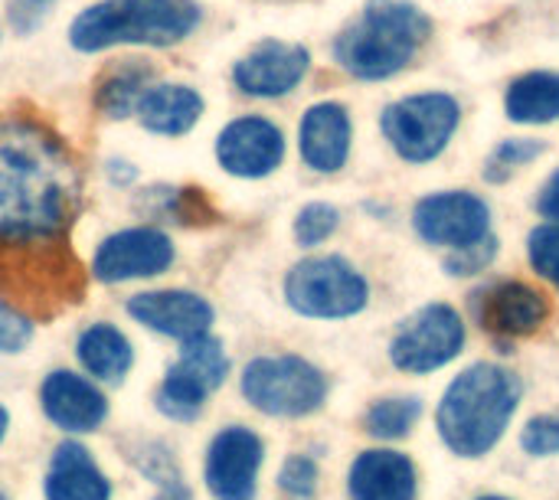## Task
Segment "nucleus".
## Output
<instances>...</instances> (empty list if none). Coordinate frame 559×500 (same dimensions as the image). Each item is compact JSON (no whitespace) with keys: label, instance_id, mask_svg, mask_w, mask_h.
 Masks as SVG:
<instances>
[{"label":"nucleus","instance_id":"f257e3e1","mask_svg":"<svg viewBox=\"0 0 559 500\" xmlns=\"http://www.w3.org/2000/svg\"><path fill=\"white\" fill-rule=\"evenodd\" d=\"M79 190L66 141L29 115L0 118V249L66 242Z\"/></svg>","mask_w":559,"mask_h":500},{"label":"nucleus","instance_id":"f03ea898","mask_svg":"<svg viewBox=\"0 0 559 500\" xmlns=\"http://www.w3.org/2000/svg\"><path fill=\"white\" fill-rule=\"evenodd\" d=\"M524 386L521 380L498 367V364H475L465 373L452 380L445 390L436 426L442 442L459 459H481L488 455L504 429L511 426L518 406H521Z\"/></svg>","mask_w":559,"mask_h":500},{"label":"nucleus","instance_id":"7ed1b4c3","mask_svg":"<svg viewBox=\"0 0 559 500\" xmlns=\"http://www.w3.org/2000/svg\"><path fill=\"white\" fill-rule=\"evenodd\" d=\"M432 33V20L409 0H370L334 39V59L354 79L380 82L403 72Z\"/></svg>","mask_w":559,"mask_h":500},{"label":"nucleus","instance_id":"20e7f679","mask_svg":"<svg viewBox=\"0 0 559 500\" xmlns=\"http://www.w3.org/2000/svg\"><path fill=\"white\" fill-rule=\"evenodd\" d=\"M197 23L200 7L193 0H98L72 20L69 39L82 52L124 43L174 46L187 39Z\"/></svg>","mask_w":559,"mask_h":500},{"label":"nucleus","instance_id":"39448f33","mask_svg":"<svg viewBox=\"0 0 559 500\" xmlns=\"http://www.w3.org/2000/svg\"><path fill=\"white\" fill-rule=\"evenodd\" d=\"M242 396L265 416L298 419L311 416L328 400V377L292 354L255 357L242 370Z\"/></svg>","mask_w":559,"mask_h":500},{"label":"nucleus","instance_id":"423d86ee","mask_svg":"<svg viewBox=\"0 0 559 500\" xmlns=\"http://www.w3.org/2000/svg\"><path fill=\"white\" fill-rule=\"evenodd\" d=\"M285 301L318 321L360 314L370 301L367 278L341 255H318L298 262L285 278Z\"/></svg>","mask_w":559,"mask_h":500},{"label":"nucleus","instance_id":"0eeeda50","mask_svg":"<svg viewBox=\"0 0 559 500\" xmlns=\"http://www.w3.org/2000/svg\"><path fill=\"white\" fill-rule=\"evenodd\" d=\"M459 121H462V108L445 92H423V95L400 98L386 105L380 118L386 141L409 164L436 160L449 147Z\"/></svg>","mask_w":559,"mask_h":500},{"label":"nucleus","instance_id":"6e6552de","mask_svg":"<svg viewBox=\"0 0 559 500\" xmlns=\"http://www.w3.org/2000/svg\"><path fill=\"white\" fill-rule=\"evenodd\" d=\"M229 377V357L213 334L183 341L180 360L167 370L157 390V409L174 422H193L203 413L210 393H216Z\"/></svg>","mask_w":559,"mask_h":500},{"label":"nucleus","instance_id":"1a4fd4ad","mask_svg":"<svg viewBox=\"0 0 559 500\" xmlns=\"http://www.w3.org/2000/svg\"><path fill=\"white\" fill-rule=\"evenodd\" d=\"M465 347V324L449 305H426L409 321H403L400 334L390 344V360L403 373H432L452 364Z\"/></svg>","mask_w":559,"mask_h":500},{"label":"nucleus","instance_id":"9d476101","mask_svg":"<svg viewBox=\"0 0 559 500\" xmlns=\"http://www.w3.org/2000/svg\"><path fill=\"white\" fill-rule=\"evenodd\" d=\"M413 226L429 246L462 249L488 236L491 210L481 197L468 190H445L416 203Z\"/></svg>","mask_w":559,"mask_h":500},{"label":"nucleus","instance_id":"9b49d317","mask_svg":"<svg viewBox=\"0 0 559 500\" xmlns=\"http://www.w3.org/2000/svg\"><path fill=\"white\" fill-rule=\"evenodd\" d=\"M265 445L246 426L223 429L206 449V488L216 500H252Z\"/></svg>","mask_w":559,"mask_h":500},{"label":"nucleus","instance_id":"f8f14e48","mask_svg":"<svg viewBox=\"0 0 559 500\" xmlns=\"http://www.w3.org/2000/svg\"><path fill=\"white\" fill-rule=\"evenodd\" d=\"M174 265V242L154 229V226H131L115 236H108L92 262V272L108 282H131V278H151Z\"/></svg>","mask_w":559,"mask_h":500},{"label":"nucleus","instance_id":"ddd939ff","mask_svg":"<svg viewBox=\"0 0 559 500\" xmlns=\"http://www.w3.org/2000/svg\"><path fill=\"white\" fill-rule=\"evenodd\" d=\"M285 157V134L275 121L262 115H246L229 121L216 138V160L226 174L259 180L278 170Z\"/></svg>","mask_w":559,"mask_h":500},{"label":"nucleus","instance_id":"4468645a","mask_svg":"<svg viewBox=\"0 0 559 500\" xmlns=\"http://www.w3.org/2000/svg\"><path fill=\"white\" fill-rule=\"evenodd\" d=\"M311 56L298 43H282V39H265L252 46L236 66H233V82L242 95L252 98H282L298 82L308 75Z\"/></svg>","mask_w":559,"mask_h":500},{"label":"nucleus","instance_id":"2eb2a0df","mask_svg":"<svg viewBox=\"0 0 559 500\" xmlns=\"http://www.w3.org/2000/svg\"><path fill=\"white\" fill-rule=\"evenodd\" d=\"M478 324L501 337H531L550 318V301L527 282H498L475 301Z\"/></svg>","mask_w":559,"mask_h":500},{"label":"nucleus","instance_id":"dca6fc26","mask_svg":"<svg viewBox=\"0 0 559 500\" xmlns=\"http://www.w3.org/2000/svg\"><path fill=\"white\" fill-rule=\"evenodd\" d=\"M124 308L141 328L174 337L180 344L203 337L213 328L210 301L193 291H141Z\"/></svg>","mask_w":559,"mask_h":500},{"label":"nucleus","instance_id":"f3484780","mask_svg":"<svg viewBox=\"0 0 559 500\" xmlns=\"http://www.w3.org/2000/svg\"><path fill=\"white\" fill-rule=\"evenodd\" d=\"M39 403L46 419L62 429V432H95L105 416H108V403L105 396L79 373L72 370H56L43 380L39 390Z\"/></svg>","mask_w":559,"mask_h":500},{"label":"nucleus","instance_id":"a211bd4d","mask_svg":"<svg viewBox=\"0 0 559 500\" xmlns=\"http://www.w3.org/2000/svg\"><path fill=\"white\" fill-rule=\"evenodd\" d=\"M350 115L337 102H318L298 128L301 160L318 174H337L350 157Z\"/></svg>","mask_w":559,"mask_h":500},{"label":"nucleus","instance_id":"6ab92c4d","mask_svg":"<svg viewBox=\"0 0 559 500\" xmlns=\"http://www.w3.org/2000/svg\"><path fill=\"white\" fill-rule=\"evenodd\" d=\"M347 491L354 500H416V465L403 452H364L350 465Z\"/></svg>","mask_w":559,"mask_h":500},{"label":"nucleus","instance_id":"aec40b11","mask_svg":"<svg viewBox=\"0 0 559 500\" xmlns=\"http://www.w3.org/2000/svg\"><path fill=\"white\" fill-rule=\"evenodd\" d=\"M46 500H111V485L79 442H62L49 459Z\"/></svg>","mask_w":559,"mask_h":500},{"label":"nucleus","instance_id":"412c9836","mask_svg":"<svg viewBox=\"0 0 559 500\" xmlns=\"http://www.w3.org/2000/svg\"><path fill=\"white\" fill-rule=\"evenodd\" d=\"M138 121L151 131V134H187L200 115H203V98L197 88L190 85H177V82H154L141 102H138Z\"/></svg>","mask_w":559,"mask_h":500},{"label":"nucleus","instance_id":"4be33fe9","mask_svg":"<svg viewBox=\"0 0 559 500\" xmlns=\"http://www.w3.org/2000/svg\"><path fill=\"white\" fill-rule=\"evenodd\" d=\"M75 357L85 367V373H92L95 380H105V383H118L134 364L131 341L115 324L85 328L75 344Z\"/></svg>","mask_w":559,"mask_h":500},{"label":"nucleus","instance_id":"5701e85b","mask_svg":"<svg viewBox=\"0 0 559 500\" xmlns=\"http://www.w3.org/2000/svg\"><path fill=\"white\" fill-rule=\"evenodd\" d=\"M504 111L518 124H550L559 118V72H527L511 82Z\"/></svg>","mask_w":559,"mask_h":500},{"label":"nucleus","instance_id":"b1692460","mask_svg":"<svg viewBox=\"0 0 559 500\" xmlns=\"http://www.w3.org/2000/svg\"><path fill=\"white\" fill-rule=\"evenodd\" d=\"M147 88H151V69L144 62H128V66L111 69L102 79L95 102L108 118L118 121V118H128L138 111V102Z\"/></svg>","mask_w":559,"mask_h":500},{"label":"nucleus","instance_id":"393cba45","mask_svg":"<svg viewBox=\"0 0 559 500\" xmlns=\"http://www.w3.org/2000/svg\"><path fill=\"white\" fill-rule=\"evenodd\" d=\"M419 416H423V403L416 396H409V400H380V403L370 406L364 426H367V432L373 439L396 442V439H406L413 432Z\"/></svg>","mask_w":559,"mask_h":500},{"label":"nucleus","instance_id":"a878e982","mask_svg":"<svg viewBox=\"0 0 559 500\" xmlns=\"http://www.w3.org/2000/svg\"><path fill=\"white\" fill-rule=\"evenodd\" d=\"M337 223H341V213H337L331 203H308V206L298 213V219H295V239H298V246H305V249L321 246L324 239L334 236Z\"/></svg>","mask_w":559,"mask_h":500},{"label":"nucleus","instance_id":"bb28decb","mask_svg":"<svg viewBox=\"0 0 559 500\" xmlns=\"http://www.w3.org/2000/svg\"><path fill=\"white\" fill-rule=\"evenodd\" d=\"M544 154V144L540 141H531V138H511V141H501L485 167V177L501 183L514 167L527 164V160H537Z\"/></svg>","mask_w":559,"mask_h":500},{"label":"nucleus","instance_id":"cd10ccee","mask_svg":"<svg viewBox=\"0 0 559 500\" xmlns=\"http://www.w3.org/2000/svg\"><path fill=\"white\" fill-rule=\"evenodd\" d=\"M527 255L537 275L554 282L559 291V223H544L527 239Z\"/></svg>","mask_w":559,"mask_h":500},{"label":"nucleus","instance_id":"c85d7f7f","mask_svg":"<svg viewBox=\"0 0 559 500\" xmlns=\"http://www.w3.org/2000/svg\"><path fill=\"white\" fill-rule=\"evenodd\" d=\"M318 462L308 459V455H292L282 472H278V488L295 500H311L318 495Z\"/></svg>","mask_w":559,"mask_h":500},{"label":"nucleus","instance_id":"c756f323","mask_svg":"<svg viewBox=\"0 0 559 500\" xmlns=\"http://www.w3.org/2000/svg\"><path fill=\"white\" fill-rule=\"evenodd\" d=\"M495 255H498V239L488 233L485 239L455 249V252L445 259V272H449V275H478V272H485V269L491 265Z\"/></svg>","mask_w":559,"mask_h":500},{"label":"nucleus","instance_id":"7c9ffc66","mask_svg":"<svg viewBox=\"0 0 559 500\" xmlns=\"http://www.w3.org/2000/svg\"><path fill=\"white\" fill-rule=\"evenodd\" d=\"M521 449L534 459L559 455V419L557 416H534L521 432Z\"/></svg>","mask_w":559,"mask_h":500},{"label":"nucleus","instance_id":"2f4dec72","mask_svg":"<svg viewBox=\"0 0 559 500\" xmlns=\"http://www.w3.org/2000/svg\"><path fill=\"white\" fill-rule=\"evenodd\" d=\"M33 337V324L10 305H0V354H20Z\"/></svg>","mask_w":559,"mask_h":500},{"label":"nucleus","instance_id":"473e14b6","mask_svg":"<svg viewBox=\"0 0 559 500\" xmlns=\"http://www.w3.org/2000/svg\"><path fill=\"white\" fill-rule=\"evenodd\" d=\"M52 3H56V0H10V3H7L10 26H13L16 33H33V29L46 20V13L52 10Z\"/></svg>","mask_w":559,"mask_h":500},{"label":"nucleus","instance_id":"72a5a7b5","mask_svg":"<svg viewBox=\"0 0 559 500\" xmlns=\"http://www.w3.org/2000/svg\"><path fill=\"white\" fill-rule=\"evenodd\" d=\"M537 213L550 223H559V170H554L550 180L544 183V190L537 197Z\"/></svg>","mask_w":559,"mask_h":500},{"label":"nucleus","instance_id":"f704fd0d","mask_svg":"<svg viewBox=\"0 0 559 500\" xmlns=\"http://www.w3.org/2000/svg\"><path fill=\"white\" fill-rule=\"evenodd\" d=\"M154 500H190V491L187 488H180V485H167L160 495Z\"/></svg>","mask_w":559,"mask_h":500},{"label":"nucleus","instance_id":"c9c22d12","mask_svg":"<svg viewBox=\"0 0 559 500\" xmlns=\"http://www.w3.org/2000/svg\"><path fill=\"white\" fill-rule=\"evenodd\" d=\"M7 426H10V416H7V409L0 406V442H3V436H7Z\"/></svg>","mask_w":559,"mask_h":500},{"label":"nucleus","instance_id":"e433bc0d","mask_svg":"<svg viewBox=\"0 0 559 500\" xmlns=\"http://www.w3.org/2000/svg\"><path fill=\"white\" fill-rule=\"evenodd\" d=\"M478 500H508V498H478Z\"/></svg>","mask_w":559,"mask_h":500},{"label":"nucleus","instance_id":"4c0bfd02","mask_svg":"<svg viewBox=\"0 0 559 500\" xmlns=\"http://www.w3.org/2000/svg\"><path fill=\"white\" fill-rule=\"evenodd\" d=\"M0 500H7V498H3V491H0Z\"/></svg>","mask_w":559,"mask_h":500}]
</instances>
